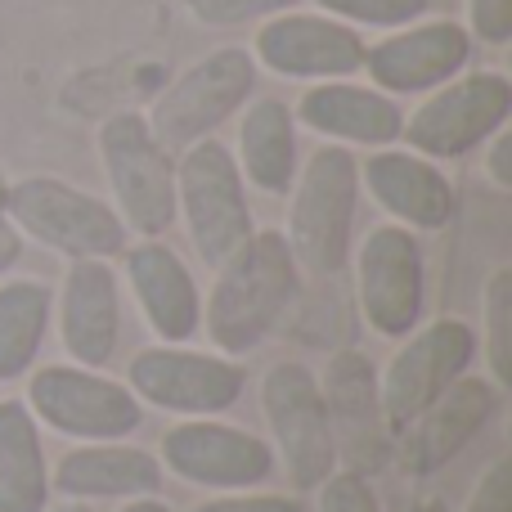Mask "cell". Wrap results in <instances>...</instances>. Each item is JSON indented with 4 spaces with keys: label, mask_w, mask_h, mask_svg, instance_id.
Here are the masks:
<instances>
[{
    "label": "cell",
    "mask_w": 512,
    "mask_h": 512,
    "mask_svg": "<svg viewBox=\"0 0 512 512\" xmlns=\"http://www.w3.org/2000/svg\"><path fill=\"white\" fill-rule=\"evenodd\" d=\"M256 68L248 45H221V50L203 54L198 63H189L144 113L149 131L158 135L162 149L180 153L198 140H212L225 122L243 113V104L256 95Z\"/></svg>",
    "instance_id": "8992f818"
},
{
    "label": "cell",
    "mask_w": 512,
    "mask_h": 512,
    "mask_svg": "<svg viewBox=\"0 0 512 512\" xmlns=\"http://www.w3.org/2000/svg\"><path fill=\"white\" fill-rule=\"evenodd\" d=\"M477 41L459 18H418L396 32H387L382 41L364 45V68L369 86H378L382 95H427V90L454 81L459 72H468Z\"/></svg>",
    "instance_id": "9a60e30c"
},
{
    "label": "cell",
    "mask_w": 512,
    "mask_h": 512,
    "mask_svg": "<svg viewBox=\"0 0 512 512\" xmlns=\"http://www.w3.org/2000/svg\"><path fill=\"white\" fill-rule=\"evenodd\" d=\"M23 239L68 256V261H113L131 243L117 207L63 176H23L9 180L5 207Z\"/></svg>",
    "instance_id": "3957f363"
},
{
    "label": "cell",
    "mask_w": 512,
    "mask_h": 512,
    "mask_svg": "<svg viewBox=\"0 0 512 512\" xmlns=\"http://www.w3.org/2000/svg\"><path fill=\"white\" fill-rule=\"evenodd\" d=\"M126 387L144 409H162L176 418H221L239 405L248 387V369L221 351H198L189 342H153L131 355Z\"/></svg>",
    "instance_id": "ba28073f"
},
{
    "label": "cell",
    "mask_w": 512,
    "mask_h": 512,
    "mask_svg": "<svg viewBox=\"0 0 512 512\" xmlns=\"http://www.w3.org/2000/svg\"><path fill=\"white\" fill-rule=\"evenodd\" d=\"M355 297L360 315L387 342H400L423 324L427 306V265L418 234L405 225H378L355 248Z\"/></svg>",
    "instance_id": "4fadbf2b"
},
{
    "label": "cell",
    "mask_w": 512,
    "mask_h": 512,
    "mask_svg": "<svg viewBox=\"0 0 512 512\" xmlns=\"http://www.w3.org/2000/svg\"><path fill=\"white\" fill-rule=\"evenodd\" d=\"M54 324V288L41 279L0 283V382H23Z\"/></svg>",
    "instance_id": "d4e9b609"
},
{
    "label": "cell",
    "mask_w": 512,
    "mask_h": 512,
    "mask_svg": "<svg viewBox=\"0 0 512 512\" xmlns=\"http://www.w3.org/2000/svg\"><path fill=\"white\" fill-rule=\"evenodd\" d=\"M99 167L108 180V203L135 239H162L176 225V153L162 149L144 113L122 108L104 117L95 135Z\"/></svg>",
    "instance_id": "277c9868"
},
{
    "label": "cell",
    "mask_w": 512,
    "mask_h": 512,
    "mask_svg": "<svg viewBox=\"0 0 512 512\" xmlns=\"http://www.w3.org/2000/svg\"><path fill=\"white\" fill-rule=\"evenodd\" d=\"M18 261H23V234L14 230V221H9L5 212H0V283L14 274Z\"/></svg>",
    "instance_id": "836d02e7"
},
{
    "label": "cell",
    "mask_w": 512,
    "mask_h": 512,
    "mask_svg": "<svg viewBox=\"0 0 512 512\" xmlns=\"http://www.w3.org/2000/svg\"><path fill=\"white\" fill-rule=\"evenodd\" d=\"M481 355H486L490 382L499 391L512 387V270L499 265L486 279L481 292V337H477Z\"/></svg>",
    "instance_id": "484cf974"
},
{
    "label": "cell",
    "mask_w": 512,
    "mask_h": 512,
    "mask_svg": "<svg viewBox=\"0 0 512 512\" xmlns=\"http://www.w3.org/2000/svg\"><path fill=\"white\" fill-rule=\"evenodd\" d=\"M162 481H167V472H162L158 454L140 450V445H126V441L72 445L50 468L54 495L81 499V504H95V499H113V504L144 499V495H158Z\"/></svg>",
    "instance_id": "7402d4cb"
},
{
    "label": "cell",
    "mask_w": 512,
    "mask_h": 512,
    "mask_svg": "<svg viewBox=\"0 0 512 512\" xmlns=\"http://www.w3.org/2000/svg\"><path fill=\"white\" fill-rule=\"evenodd\" d=\"M117 512H171V504H162L158 495H144V499H126Z\"/></svg>",
    "instance_id": "e575fe53"
},
{
    "label": "cell",
    "mask_w": 512,
    "mask_h": 512,
    "mask_svg": "<svg viewBox=\"0 0 512 512\" xmlns=\"http://www.w3.org/2000/svg\"><path fill=\"white\" fill-rule=\"evenodd\" d=\"M499 396H504V391H499L490 378H481V373L454 378L414 423L396 432L400 463H405L409 477H432V472H441L445 463L459 459V454L486 432L490 418H495Z\"/></svg>",
    "instance_id": "2e32d148"
},
{
    "label": "cell",
    "mask_w": 512,
    "mask_h": 512,
    "mask_svg": "<svg viewBox=\"0 0 512 512\" xmlns=\"http://www.w3.org/2000/svg\"><path fill=\"white\" fill-rule=\"evenodd\" d=\"M292 117L324 144H342V149H387V144H400V126H405L400 99L351 77L306 86Z\"/></svg>",
    "instance_id": "ffe728a7"
},
{
    "label": "cell",
    "mask_w": 512,
    "mask_h": 512,
    "mask_svg": "<svg viewBox=\"0 0 512 512\" xmlns=\"http://www.w3.org/2000/svg\"><path fill=\"white\" fill-rule=\"evenodd\" d=\"M122 283L131 288L144 324L158 342H194L203 328V288L185 256L162 239H135L122 248Z\"/></svg>",
    "instance_id": "ac0fdd59"
},
{
    "label": "cell",
    "mask_w": 512,
    "mask_h": 512,
    "mask_svg": "<svg viewBox=\"0 0 512 512\" xmlns=\"http://www.w3.org/2000/svg\"><path fill=\"white\" fill-rule=\"evenodd\" d=\"M50 499L41 423L23 400H0V512H45Z\"/></svg>",
    "instance_id": "cb8c5ba5"
},
{
    "label": "cell",
    "mask_w": 512,
    "mask_h": 512,
    "mask_svg": "<svg viewBox=\"0 0 512 512\" xmlns=\"http://www.w3.org/2000/svg\"><path fill=\"white\" fill-rule=\"evenodd\" d=\"M5 189H9V176H5V167H0V207H5Z\"/></svg>",
    "instance_id": "74e56055"
},
{
    "label": "cell",
    "mask_w": 512,
    "mask_h": 512,
    "mask_svg": "<svg viewBox=\"0 0 512 512\" xmlns=\"http://www.w3.org/2000/svg\"><path fill=\"white\" fill-rule=\"evenodd\" d=\"M472 41L481 45H508L512 41V0H468V23Z\"/></svg>",
    "instance_id": "4dcf8cb0"
},
{
    "label": "cell",
    "mask_w": 512,
    "mask_h": 512,
    "mask_svg": "<svg viewBox=\"0 0 512 512\" xmlns=\"http://www.w3.org/2000/svg\"><path fill=\"white\" fill-rule=\"evenodd\" d=\"M23 405L36 423L68 441H126L144 423V405L126 382L81 364H36Z\"/></svg>",
    "instance_id": "9c48e42d"
},
{
    "label": "cell",
    "mask_w": 512,
    "mask_h": 512,
    "mask_svg": "<svg viewBox=\"0 0 512 512\" xmlns=\"http://www.w3.org/2000/svg\"><path fill=\"white\" fill-rule=\"evenodd\" d=\"M319 14L337 18L346 27H373V32H396L405 23H418L427 18L432 0H315Z\"/></svg>",
    "instance_id": "4316f807"
},
{
    "label": "cell",
    "mask_w": 512,
    "mask_h": 512,
    "mask_svg": "<svg viewBox=\"0 0 512 512\" xmlns=\"http://www.w3.org/2000/svg\"><path fill=\"white\" fill-rule=\"evenodd\" d=\"M360 158L342 144H319L297 167L288 189V239L301 274L337 279L351 265L355 212H360Z\"/></svg>",
    "instance_id": "7a4b0ae2"
},
{
    "label": "cell",
    "mask_w": 512,
    "mask_h": 512,
    "mask_svg": "<svg viewBox=\"0 0 512 512\" xmlns=\"http://www.w3.org/2000/svg\"><path fill=\"white\" fill-rule=\"evenodd\" d=\"M261 414L270 427L274 463L292 481V490H315L342 468L315 369L292 360L270 364L261 378Z\"/></svg>",
    "instance_id": "52a82bcc"
},
{
    "label": "cell",
    "mask_w": 512,
    "mask_h": 512,
    "mask_svg": "<svg viewBox=\"0 0 512 512\" xmlns=\"http://www.w3.org/2000/svg\"><path fill=\"white\" fill-rule=\"evenodd\" d=\"M234 162L243 171V185L261 189L270 198H283L297 180L301 149H297V117L292 104L274 95H252L239 113V144Z\"/></svg>",
    "instance_id": "603a6c76"
},
{
    "label": "cell",
    "mask_w": 512,
    "mask_h": 512,
    "mask_svg": "<svg viewBox=\"0 0 512 512\" xmlns=\"http://www.w3.org/2000/svg\"><path fill=\"white\" fill-rule=\"evenodd\" d=\"M463 512H512V459H495L481 472Z\"/></svg>",
    "instance_id": "1f68e13d"
},
{
    "label": "cell",
    "mask_w": 512,
    "mask_h": 512,
    "mask_svg": "<svg viewBox=\"0 0 512 512\" xmlns=\"http://www.w3.org/2000/svg\"><path fill=\"white\" fill-rule=\"evenodd\" d=\"M405 512H450V504H445V499H436V495H423V499H414Z\"/></svg>",
    "instance_id": "d590c367"
},
{
    "label": "cell",
    "mask_w": 512,
    "mask_h": 512,
    "mask_svg": "<svg viewBox=\"0 0 512 512\" xmlns=\"http://www.w3.org/2000/svg\"><path fill=\"white\" fill-rule=\"evenodd\" d=\"M162 472L180 477L185 486L230 495V490H261L274 477V450L248 427H234L225 418H180L162 432L158 445Z\"/></svg>",
    "instance_id": "7c38bea8"
},
{
    "label": "cell",
    "mask_w": 512,
    "mask_h": 512,
    "mask_svg": "<svg viewBox=\"0 0 512 512\" xmlns=\"http://www.w3.org/2000/svg\"><path fill=\"white\" fill-rule=\"evenodd\" d=\"M301 292V270L283 230H252L221 265L203 292V328L212 351L248 360L270 342Z\"/></svg>",
    "instance_id": "6da1fadb"
},
{
    "label": "cell",
    "mask_w": 512,
    "mask_h": 512,
    "mask_svg": "<svg viewBox=\"0 0 512 512\" xmlns=\"http://www.w3.org/2000/svg\"><path fill=\"white\" fill-rule=\"evenodd\" d=\"M176 221L203 265H221L256 230L243 171L225 140H198L176 153Z\"/></svg>",
    "instance_id": "5b68a950"
},
{
    "label": "cell",
    "mask_w": 512,
    "mask_h": 512,
    "mask_svg": "<svg viewBox=\"0 0 512 512\" xmlns=\"http://www.w3.org/2000/svg\"><path fill=\"white\" fill-rule=\"evenodd\" d=\"M45 512H95V508L81 504V499H59V504L50 499V504H45Z\"/></svg>",
    "instance_id": "8d00e7d4"
},
{
    "label": "cell",
    "mask_w": 512,
    "mask_h": 512,
    "mask_svg": "<svg viewBox=\"0 0 512 512\" xmlns=\"http://www.w3.org/2000/svg\"><path fill=\"white\" fill-rule=\"evenodd\" d=\"M328 405V423H333V441H337V459H351V472H369L387 459L391 450V427L382 414L378 400V373H373L369 355L360 351H337L328 373L319 378Z\"/></svg>",
    "instance_id": "44dd1931"
},
{
    "label": "cell",
    "mask_w": 512,
    "mask_h": 512,
    "mask_svg": "<svg viewBox=\"0 0 512 512\" xmlns=\"http://www.w3.org/2000/svg\"><path fill=\"white\" fill-rule=\"evenodd\" d=\"M360 189H369V198L405 230H445L454 221V180L441 171V162L423 158L414 149H373L360 162Z\"/></svg>",
    "instance_id": "d6986e66"
},
{
    "label": "cell",
    "mask_w": 512,
    "mask_h": 512,
    "mask_svg": "<svg viewBox=\"0 0 512 512\" xmlns=\"http://www.w3.org/2000/svg\"><path fill=\"white\" fill-rule=\"evenodd\" d=\"M315 508L319 512H382V499L364 472L337 468L333 477L315 486Z\"/></svg>",
    "instance_id": "f1b7e54d"
},
{
    "label": "cell",
    "mask_w": 512,
    "mask_h": 512,
    "mask_svg": "<svg viewBox=\"0 0 512 512\" xmlns=\"http://www.w3.org/2000/svg\"><path fill=\"white\" fill-rule=\"evenodd\" d=\"M54 324L72 364L104 369L122 346V279L108 261H68L54 292Z\"/></svg>",
    "instance_id": "e0dca14e"
},
{
    "label": "cell",
    "mask_w": 512,
    "mask_h": 512,
    "mask_svg": "<svg viewBox=\"0 0 512 512\" xmlns=\"http://www.w3.org/2000/svg\"><path fill=\"white\" fill-rule=\"evenodd\" d=\"M364 36L319 9H283L256 23V68L283 81H346L364 68Z\"/></svg>",
    "instance_id": "5bb4252c"
},
{
    "label": "cell",
    "mask_w": 512,
    "mask_h": 512,
    "mask_svg": "<svg viewBox=\"0 0 512 512\" xmlns=\"http://www.w3.org/2000/svg\"><path fill=\"white\" fill-rule=\"evenodd\" d=\"M486 180L499 189V194L512 189V131L508 126L486 140Z\"/></svg>",
    "instance_id": "d6a6232c"
},
{
    "label": "cell",
    "mask_w": 512,
    "mask_h": 512,
    "mask_svg": "<svg viewBox=\"0 0 512 512\" xmlns=\"http://www.w3.org/2000/svg\"><path fill=\"white\" fill-rule=\"evenodd\" d=\"M198 27H243L265 23L283 9H301V0H180Z\"/></svg>",
    "instance_id": "83f0119b"
},
{
    "label": "cell",
    "mask_w": 512,
    "mask_h": 512,
    "mask_svg": "<svg viewBox=\"0 0 512 512\" xmlns=\"http://www.w3.org/2000/svg\"><path fill=\"white\" fill-rule=\"evenodd\" d=\"M508 117H512V81L504 72L477 68L427 90L423 104L414 113H405L400 140H405V149L423 153L432 162H454L468 158L472 149H481L495 131H504Z\"/></svg>",
    "instance_id": "30bf717a"
},
{
    "label": "cell",
    "mask_w": 512,
    "mask_h": 512,
    "mask_svg": "<svg viewBox=\"0 0 512 512\" xmlns=\"http://www.w3.org/2000/svg\"><path fill=\"white\" fill-rule=\"evenodd\" d=\"M472 360H477V333H472V324H463L454 315L418 324L414 333L400 337L396 355L378 373V400L391 436L414 423L454 378H463L472 369Z\"/></svg>",
    "instance_id": "8fae6325"
},
{
    "label": "cell",
    "mask_w": 512,
    "mask_h": 512,
    "mask_svg": "<svg viewBox=\"0 0 512 512\" xmlns=\"http://www.w3.org/2000/svg\"><path fill=\"white\" fill-rule=\"evenodd\" d=\"M189 512H306L297 495H279V490H230V495H212Z\"/></svg>",
    "instance_id": "f546056e"
}]
</instances>
